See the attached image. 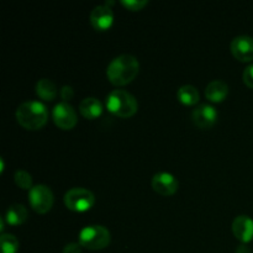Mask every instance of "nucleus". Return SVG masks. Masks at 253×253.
Returning <instances> with one entry per match:
<instances>
[{
  "mask_svg": "<svg viewBox=\"0 0 253 253\" xmlns=\"http://www.w3.org/2000/svg\"><path fill=\"white\" fill-rule=\"evenodd\" d=\"M36 94L46 101H52L57 96V88L54 83L49 79H40L36 83Z\"/></svg>",
  "mask_w": 253,
  "mask_h": 253,
  "instance_id": "nucleus-16",
  "label": "nucleus"
},
{
  "mask_svg": "<svg viewBox=\"0 0 253 253\" xmlns=\"http://www.w3.org/2000/svg\"><path fill=\"white\" fill-rule=\"evenodd\" d=\"M95 203V197L85 188H73L64 195V204L72 211L83 212L90 209Z\"/></svg>",
  "mask_w": 253,
  "mask_h": 253,
  "instance_id": "nucleus-5",
  "label": "nucleus"
},
{
  "mask_svg": "<svg viewBox=\"0 0 253 253\" xmlns=\"http://www.w3.org/2000/svg\"><path fill=\"white\" fill-rule=\"evenodd\" d=\"M244 82L249 88L253 89V64L244 71Z\"/></svg>",
  "mask_w": 253,
  "mask_h": 253,
  "instance_id": "nucleus-21",
  "label": "nucleus"
},
{
  "mask_svg": "<svg viewBox=\"0 0 253 253\" xmlns=\"http://www.w3.org/2000/svg\"><path fill=\"white\" fill-rule=\"evenodd\" d=\"M231 52L236 59L241 62L253 61V37L241 35L232 40Z\"/></svg>",
  "mask_w": 253,
  "mask_h": 253,
  "instance_id": "nucleus-9",
  "label": "nucleus"
},
{
  "mask_svg": "<svg viewBox=\"0 0 253 253\" xmlns=\"http://www.w3.org/2000/svg\"><path fill=\"white\" fill-rule=\"evenodd\" d=\"M79 111L85 119L94 120V119L99 118L103 113V104L96 98H93V96L85 98L79 104Z\"/></svg>",
  "mask_w": 253,
  "mask_h": 253,
  "instance_id": "nucleus-14",
  "label": "nucleus"
},
{
  "mask_svg": "<svg viewBox=\"0 0 253 253\" xmlns=\"http://www.w3.org/2000/svg\"><path fill=\"white\" fill-rule=\"evenodd\" d=\"M79 244L91 251L103 250L110 244V232L101 225H90L79 232Z\"/></svg>",
  "mask_w": 253,
  "mask_h": 253,
  "instance_id": "nucleus-4",
  "label": "nucleus"
},
{
  "mask_svg": "<svg viewBox=\"0 0 253 253\" xmlns=\"http://www.w3.org/2000/svg\"><path fill=\"white\" fill-rule=\"evenodd\" d=\"M106 108L119 118H131L137 111V100L128 91L123 89L113 90L106 98Z\"/></svg>",
  "mask_w": 253,
  "mask_h": 253,
  "instance_id": "nucleus-3",
  "label": "nucleus"
},
{
  "mask_svg": "<svg viewBox=\"0 0 253 253\" xmlns=\"http://www.w3.org/2000/svg\"><path fill=\"white\" fill-rule=\"evenodd\" d=\"M74 96V91H73V88H72V86H69V85H64L63 88L61 89V98L63 99L64 101H68V100H71L72 98H73Z\"/></svg>",
  "mask_w": 253,
  "mask_h": 253,
  "instance_id": "nucleus-22",
  "label": "nucleus"
},
{
  "mask_svg": "<svg viewBox=\"0 0 253 253\" xmlns=\"http://www.w3.org/2000/svg\"><path fill=\"white\" fill-rule=\"evenodd\" d=\"M27 219V210L24 205L21 204H12L6 210V215H5V220L7 224L16 226V225H21L26 221Z\"/></svg>",
  "mask_w": 253,
  "mask_h": 253,
  "instance_id": "nucleus-15",
  "label": "nucleus"
},
{
  "mask_svg": "<svg viewBox=\"0 0 253 253\" xmlns=\"http://www.w3.org/2000/svg\"><path fill=\"white\" fill-rule=\"evenodd\" d=\"M4 219L5 217H1V219H0V230H4Z\"/></svg>",
  "mask_w": 253,
  "mask_h": 253,
  "instance_id": "nucleus-25",
  "label": "nucleus"
},
{
  "mask_svg": "<svg viewBox=\"0 0 253 253\" xmlns=\"http://www.w3.org/2000/svg\"><path fill=\"white\" fill-rule=\"evenodd\" d=\"M14 179L17 187L21 188V189H32V177L30 173L26 172V170H16L14 175Z\"/></svg>",
  "mask_w": 253,
  "mask_h": 253,
  "instance_id": "nucleus-19",
  "label": "nucleus"
},
{
  "mask_svg": "<svg viewBox=\"0 0 253 253\" xmlns=\"http://www.w3.org/2000/svg\"><path fill=\"white\" fill-rule=\"evenodd\" d=\"M48 119L46 106L36 100L25 101L16 110V120L22 127L27 130H39Z\"/></svg>",
  "mask_w": 253,
  "mask_h": 253,
  "instance_id": "nucleus-2",
  "label": "nucleus"
},
{
  "mask_svg": "<svg viewBox=\"0 0 253 253\" xmlns=\"http://www.w3.org/2000/svg\"><path fill=\"white\" fill-rule=\"evenodd\" d=\"M63 253H82L81 244H76V242H71V244L66 245L63 249Z\"/></svg>",
  "mask_w": 253,
  "mask_h": 253,
  "instance_id": "nucleus-23",
  "label": "nucleus"
},
{
  "mask_svg": "<svg viewBox=\"0 0 253 253\" xmlns=\"http://www.w3.org/2000/svg\"><path fill=\"white\" fill-rule=\"evenodd\" d=\"M177 98L184 105H194V104H197L199 101L200 95L199 91H198V89L195 86L187 84V85H182L178 89Z\"/></svg>",
  "mask_w": 253,
  "mask_h": 253,
  "instance_id": "nucleus-17",
  "label": "nucleus"
},
{
  "mask_svg": "<svg viewBox=\"0 0 253 253\" xmlns=\"http://www.w3.org/2000/svg\"><path fill=\"white\" fill-rule=\"evenodd\" d=\"M236 253H251V251H250V249H247L246 246H244V245H241V246L237 247Z\"/></svg>",
  "mask_w": 253,
  "mask_h": 253,
  "instance_id": "nucleus-24",
  "label": "nucleus"
},
{
  "mask_svg": "<svg viewBox=\"0 0 253 253\" xmlns=\"http://www.w3.org/2000/svg\"><path fill=\"white\" fill-rule=\"evenodd\" d=\"M227 94H229V85L220 79L210 82L205 89V96L212 103H220L226 98Z\"/></svg>",
  "mask_w": 253,
  "mask_h": 253,
  "instance_id": "nucleus-13",
  "label": "nucleus"
},
{
  "mask_svg": "<svg viewBox=\"0 0 253 253\" xmlns=\"http://www.w3.org/2000/svg\"><path fill=\"white\" fill-rule=\"evenodd\" d=\"M53 193L47 185L39 184L29 192V202L32 209L39 214H46L53 205Z\"/></svg>",
  "mask_w": 253,
  "mask_h": 253,
  "instance_id": "nucleus-6",
  "label": "nucleus"
},
{
  "mask_svg": "<svg viewBox=\"0 0 253 253\" xmlns=\"http://www.w3.org/2000/svg\"><path fill=\"white\" fill-rule=\"evenodd\" d=\"M1 253H17L19 251V241L11 234H2L0 237Z\"/></svg>",
  "mask_w": 253,
  "mask_h": 253,
  "instance_id": "nucleus-18",
  "label": "nucleus"
},
{
  "mask_svg": "<svg viewBox=\"0 0 253 253\" xmlns=\"http://www.w3.org/2000/svg\"><path fill=\"white\" fill-rule=\"evenodd\" d=\"M232 232L235 237L244 244L253 240V220L246 215H240L235 217L232 222Z\"/></svg>",
  "mask_w": 253,
  "mask_h": 253,
  "instance_id": "nucleus-12",
  "label": "nucleus"
},
{
  "mask_svg": "<svg viewBox=\"0 0 253 253\" xmlns=\"http://www.w3.org/2000/svg\"><path fill=\"white\" fill-rule=\"evenodd\" d=\"M140 72V63L137 58L131 54H121L115 57L106 68L109 82L114 85H126L131 83Z\"/></svg>",
  "mask_w": 253,
  "mask_h": 253,
  "instance_id": "nucleus-1",
  "label": "nucleus"
},
{
  "mask_svg": "<svg viewBox=\"0 0 253 253\" xmlns=\"http://www.w3.org/2000/svg\"><path fill=\"white\" fill-rule=\"evenodd\" d=\"M52 119L54 124L63 130H71L77 125V121H78L74 108L66 101L54 106L52 110Z\"/></svg>",
  "mask_w": 253,
  "mask_h": 253,
  "instance_id": "nucleus-7",
  "label": "nucleus"
},
{
  "mask_svg": "<svg viewBox=\"0 0 253 253\" xmlns=\"http://www.w3.org/2000/svg\"><path fill=\"white\" fill-rule=\"evenodd\" d=\"M192 120L198 127L210 128L217 120V111L209 104H200L193 110Z\"/></svg>",
  "mask_w": 253,
  "mask_h": 253,
  "instance_id": "nucleus-8",
  "label": "nucleus"
},
{
  "mask_svg": "<svg viewBox=\"0 0 253 253\" xmlns=\"http://www.w3.org/2000/svg\"><path fill=\"white\" fill-rule=\"evenodd\" d=\"M121 4H123L125 7H127L128 10L138 11V10L143 9V7L148 4V1L147 0H123Z\"/></svg>",
  "mask_w": 253,
  "mask_h": 253,
  "instance_id": "nucleus-20",
  "label": "nucleus"
},
{
  "mask_svg": "<svg viewBox=\"0 0 253 253\" xmlns=\"http://www.w3.org/2000/svg\"><path fill=\"white\" fill-rule=\"evenodd\" d=\"M178 180L174 175L167 172H161L153 175L152 178V188L156 193L161 195H173L178 190Z\"/></svg>",
  "mask_w": 253,
  "mask_h": 253,
  "instance_id": "nucleus-11",
  "label": "nucleus"
},
{
  "mask_svg": "<svg viewBox=\"0 0 253 253\" xmlns=\"http://www.w3.org/2000/svg\"><path fill=\"white\" fill-rule=\"evenodd\" d=\"M90 24L93 25V27L98 31H105V30L110 29L111 25L114 21V14L111 7L104 5H98V6L94 7L90 12Z\"/></svg>",
  "mask_w": 253,
  "mask_h": 253,
  "instance_id": "nucleus-10",
  "label": "nucleus"
}]
</instances>
